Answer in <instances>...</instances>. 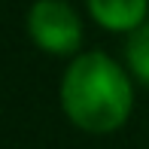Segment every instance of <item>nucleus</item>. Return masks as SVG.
<instances>
[{
	"mask_svg": "<svg viewBox=\"0 0 149 149\" xmlns=\"http://www.w3.org/2000/svg\"><path fill=\"white\" fill-rule=\"evenodd\" d=\"M85 9L113 33H131L149 22V0H85Z\"/></svg>",
	"mask_w": 149,
	"mask_h": 149,
	"instance_id": "obj_3",
	"label": "nucleus"
},
{
	"mask_svg": "<svg viewBox=\"0 0 149 149\" xmlns=\"http://www.w3.org/2000/svg\"><path fill=\"white\" fill-rule=\"evenodd\" d=\"M125 61H128V70H131L143 85H149V22L128 33V40H125Z\"/></svg>",
	"mask_w": 149,
	"mask_h": 149,
	"instance_id": "obj_4",
	"label": "nucleus"
},
{
	"mask_svg": "<svg viewBox=\"0 0 149 149\" xmlns=\"http://www.w3.org/2000/svg\"><path fill=\"white\" fill-rule=\"evenodd\" d=\"M28 33L37 49L67 58L82 46V18L67 0H37L28 9Z\"/></svg>",
	"mask_w": 149,
	"mask_h": 149,
	"instance_id": "obj_2",
	"label": "nucleus"
},
{
	"mask_svg": "<svg viewBox=\"0 0 149 149\" xmlns=\"http://www.w3.org/2000/svg\"><path fill=\"white\" fill-rule=\"evenodd\" d=\"M64 116L85 134H113L134 110V85L107 52H79L58 88Z\"/></svg>",
	"mask_w": 149,
	"mask_h": 149,
	"instance_id": "obj_1",
	"label": "nucleus"
}]
</instances>
